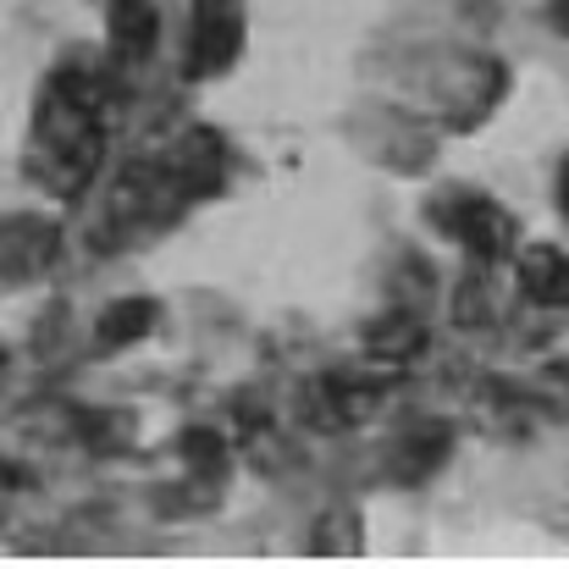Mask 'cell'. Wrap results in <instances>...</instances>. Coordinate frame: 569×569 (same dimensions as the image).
Segmentation results:
<instances>
[{"mask_svg":"<svg viewBox=\"0 0 569 569\" xmlns=\"http://www.w3.org/2000/svg\"><path fill=\"white\" fill-rule=\"evenodd\" d=\"M565 193H569V167H565Z\"/></svg>","mask_w":569,"mask_h":569,"instance_id":"obj_8","label":"cell"},{"mask_svg":"<svg viewBox=\"0 0 569 569\" xmlns=\"http://www.w3.org/2000/svg\"><path fill=\"white\" fill-rule=\"evenodd\" d=\"M56 254V232L39 221H6L0 227V277H28Z\"/></svg>","mask_w":569,"mask_h":569,"instance_id":"obj_1","label":"cell"},{"mask_svg":"<svg viewBox=\"0 0 569 569\" xmlns=\"http://www.w3.org/2000/svg\"><path fill=\"white\" fill-rule=\"evenodd\" d=\"M520 282L542 305H569V260L559 249H531L526 266H520Z\"/></svg>","mask_w":569,"mask_h":569,"instance_id":"obj_3","label":"cell"},{"mask_svg":"<svg viewBox=\"0 0 569 569\" xmlns=\"http://www.w3.org/2000/svg\"><path fill=\"white\" fill-rule=\"evenodd\" d=\"M415 343H420V321L415 316H387L377 332H371V349H377L381 360H409Z\"/></svg>","mask_w":569,"mask_h":569,"instance_id":"obj_4","label":"cell"},{"mask_svg":"<svg viewBox=\"0 0 569 569\" xmlns=\"http://www.w3.org/2000/svg\"><path fill=\"white\" fill-rule=\"evenodd\" d=\"M232 50H238V22H232V17H227V22H210V28H199V39H193V61L189 67L193 72H199V67L210 72V67H221Z\"/></svg>","mask_w":569,"mask_h":569,"instance_id":"obj_5","label":"cell"},{"mask_svg":"<svg viewBox=\"0 0 569 569\" xmlns=\"http://www.w3.org/2000/svg\"><path fill=\"white\" fill-rule=\"evenodd\" d=\"M470 249H481V254H498V249H509V216L498 210V204H487V199H459V216L448 210L442 216Z\"/></svg>","mask_w":569,"mask_h":569,"instance_id":"obj_2","label":"cell"},{"mask_svg":"<svg viewBox=\"0 0 569 569\" xmlns=\"http://www.w3.org/2000/svg\"><path fill=\"white\" fill-rule=\"evenodd\" d=\"M150 321H156V310H150L144 299H133V305H122V310L106 316V338H111V343H128V338H139Z\"/></svg>","mask_w":569,"mask_h":569,"instance_id":"obj_7","label":"cell"},{"mask_svg":"<svg viewBox=\"0 0 569 569\" xmlns=\"http://www.w3.org/2000/svg\"><path fill=\"white\" fill-rule=\"evenodd\" d=\"M150 33H156V11L144 0H117V39L122 50H150Z\"/></svg>","mask_w":569,"mask_h":569,"instance_id":"obj_6","label":"cell"}]
</instances>
